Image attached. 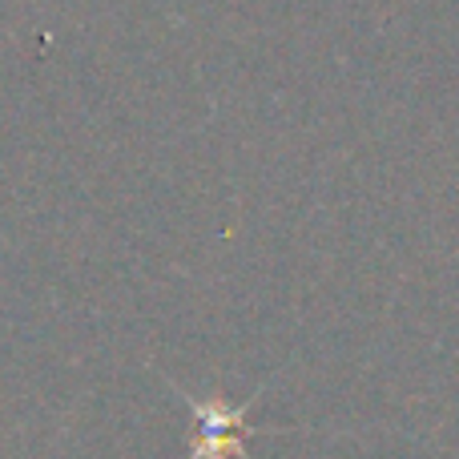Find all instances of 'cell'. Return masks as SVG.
<instances>
[{
	"instance_id": "obj_1",
	"label": "cell",
	"mask_w": 459,
	"mask_h": 459,
	"mask_svg": "<svg viewBox=\"0 0 459 459\" xmlns=\"http://www.w3.org/2000/svg\"><path fill=\"white\" fill-rule=\"evenodd\" d=\"M186 407L198 420V447L190 452V459H250V447H246V436H254V428H246V415L250 407H230L226 399H190L186 395Z\"/></svg>"
}]
</instances>
